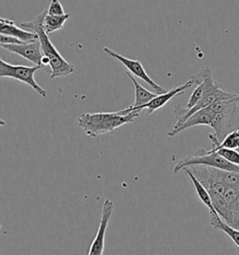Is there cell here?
Instances as JSON below:
<instances>
[{"label": "cell", "mask_w": 239, "mask_h": 255, "mask_svg": "<svg viewBox=\"0 0 239 255\" xmlns=\"http://www.w3.org/2000/svg\"><path fill=\"white\" fill-rule=\"evenodd\" d=\"M236 100H237V102H238V104L239 105V95L237 96V98H236Z\"/></svg>", "instance_id": "26"}, {"label": "cell", "mask_w": 239, "mask_h": 255, "mask_svg": "<svg viewBox=\"0 0 239 255\" xmlns=\"http://www.w3.org/2000/svg\"><path fill=\"white\" fill-rule=\"evenodd\" d=\"M70 14L65 13L64 15H50L48 12L43 19V28L47 34L53 33L64 27V24L69 19Z\"/></svg>", "instance_id": "16"}, {"label": "cell", "mask_w": 239, "mask_h": 255, "mask_svg": "<svg viewBox=\"0 0 239 255\" xmlns=\"http://www.w3.org/2000/svg\"><path fill=\"white\" fill-rule=\"evenodd\" d=\"M217 152H219L222 156L227 159L229 162H231L235 165H239V152L238 150L234 149H221Z\"/></svg>", "instance_id": "22"}, {"label": "cell", "mask_w": 239, "mask_h": 255, "mask_svg": "<svg viewBox=\"0 0 239 255\" xmlns=\"http://www.w3.org/2000/svg\"><path fill=\"white\" fill-rule=\"evenodd\" d=\"M114 210V205L111 199H106L103 204L102 212H101V219L100 225L97 230V235L93 240L91 247H90L88 255H99L104 254L105 250V237H106V230L109 226V223Z\"/></svg>", "instance_id": "9"}, {"label": "cell", "mask_w": 239, "mask_h": 255, "mask_svg": "<svg viewBox=\"0 0 239 255\" xmlns=\"http://www.w3.org/2000/svg\"><path fill=\"white\" fill-rule=\"evenodd\" d=\"M183 170L185 171V174L190 177V179H191L193 184H194V189L196 190V193H197V195L199 196L200 200L208 207L209 212L216 211V210H214L213 206H212V202H211V198H210L209 191L202 185L201 183L199 182V180L194 177V174L191 172L190 170H188L187 168H183Z\"/></svg>", "instance_id": "17"}, {"label": "cell", "mask_w": 239, "mask_h": 255, "mask_svg": "<svg viewBox=\"0 0 239 255\" xmlns=\"http://www.w3.org/2000/svg\"><path fill=\"white\" fill-rule=\"evenodd\" d=\"M194 84H195V81H194V78L192 77L188 82L182 84V85H179L176 88H173L171 90L167 91L164 94H161V95H157V97L151 99L149 102H148L147 104L145 105L140 106V107H137V108H134V109H124V110H121L120 111L122 114H126V113H131V112H134V111H137V112H141L142 110L144 109H147V114L150 115L152 113H154L157 110H160L161 108H163L164 105H166L171 99L177 97V96H180V95H183L184 92L191 88Z\"/></svg>", "instance_id": "7"}, {"label": "cell", "mask_w": 239, "mask_h": 255, "mask_svg": "<svg viewBox=\"0 0 239 255\" xmlns=\"http://www.w3.org/2000/svg\"><path fill=\"white\" fill-rule=\"evenodd\" d=\"M184 168L194 174V177L209 191V194L224 195L227 184L221 177V169L206 165H188Z\"/></svg>", "instance_id": "5"}, {"label": "cell", "mask_w": 239, "mask_h": 255, "mask_svg": "<svg viewBox=\"0 0 239 255\" xmlns=\"http://www.w3.org/2000/svg\"><path fill=\"white\" fill-rule=\"evenodd\" d=\"M214 112L210 109V107L202 109L200 111L192 114L183 125H181L179 128H173L171 131L168 133L169 136H175L179 133L183 132L188 128H193L195 126H208L210 127L211 125V118L214 114Z\"/></svg>", "instance_id": "12"}, {"label": "cell", "mask_w": 239, "mask_h": 255, "mask_svg": "<svg viewBox=\"0 0 239 255\" xmlns=\"http://www.w3.org/2000/svg\"><path fill=\"white\" fill-rule=\"evenodd\" d=\"M126 75L130 79V81L134 83V94H135L134 105L130 106L127 109L131 110V109H134V108L145 105V104H147L148 102H149L151 99H153L155 97H157L158 94H156V93H151V92H149L147 89H145L142 85H140L139 83L136 82V80L134 79V76L132 75L129 71H126Z\"/></svg>", "instance_id": "14"}, {"label": "cell", "mask_w": 239, "mask_h": 255, "mask_svg": "<svg viewBox=\"0 0 239 255\" xmlns=\"http://www.w3.org/2000/svg\"><path fill=\"white\" fill-rule=\"evenodd\" d=\"M1 228H2V227H1V225H0V230H1Z\"/></svg>", "instance_id": "28"}, {"label": "cell", "mask_w": 239, "mask_h": 255, "mask_svg": "<svg viewBox=\"0 0 239 255\" xmlns=\"http://www.w3.org/2000/svg\"><path fill=\"white\" fill-rule=\"evenodd\" d=\"M192 165H206L213 166L222 170L239 173V165H235L222 156L219 152L207 153L205 149H199L193 155H188L178 162L174 167V173L177 174L184 167Z\"/></svg>", "instance_id": "3"}, {"label": "cell", "mask_w": 239, "mask_h": 255, "mask_svg": "<svg viewBox=\"0 0 239 255\" xmlns=\"http://www.w3.org/2000/svg\"><path fill=\"white\" fill-rule=\"evenodd\" d=\"M221 149H234V150L239 149V128L230 132L224 137L222 143L219 146H217L216 148L209 150H206V152L207 153L216 152Z\"/></svg>", "instance_id": "18"}, {"label": "cell", "mask_w": 239, "mask_h": 255, "mask_svg": "<svg viewBox=\"0 0 239 255\" xmlns=\"http://www.w3.org/2000/svg\"><path fill=\"white\" fill-rule=\"evenodd\" d=\"M48 14L50 15H64L65 10L60 2V0H51L50 7L47 9Z\"/></svg>", "instance_id": "23"}, {"label": "cell", "mask_w": 239, "mask_h": 255, "mask_svg": "<svg viewBox=\"0 0 239 255\" xmlns=\"http://www.w3.org/2000/svg\"><path fill=\"white\" fill-rule=\"evenodd\" d=\"M47 13V9L42 13L36 17L34 20L29 22H23L20 24V27L23 29H28L35 32L37 35V38L41 47L42 54L47 56L50 60V78L53 80L56 78L66 77L74 73L75 68L73 65L68 63L57 51V49L52 44V41L48 37V34L45 32L43 28V19L45 14Z\"/></svg>", "instance_id": "2"}, {"label": "cell", "mask_w": 239, "mask_h": 255, "mask_svg": "<svg viewBox=\"0 0 239 255\" xmlns=\"http://www.w3.org/2000/svg\"><path fill=\"white\" fill-rule=\"evenodd\" d=\"M212 206L214 210H216L217 213L220 215V217L226 222L228 218V211H229V204L226 202L222 195H216V194H209Z\"/></svg>", "instance_id": "19"}, {"label": "cell", "mask_w": 239, "mask_h": 255, "mask_svg": "<svg viewBox=\"0 0 239 255\" xmlns=\"http://www.w3.org/2000/svg\"><path fill=\"white\" fill-rule=\"evenodd\" d=\"M0 48H3L10 53L18 54L22 58L30 61L34 65L39 66L41 68L42 52L39 40L37 39L33 42H22V43H0Z\"/></svg>", "instance_id": "10"}, {"label": "cell", "mask_w": 239, "mask_h": 255, "mask_svg": "<svg viewBox=\"0 0 239 255\" xmlns=\"http://www.w3.org/2000/svg\"><path fill=\"white\" fill-rule=\"evenodd\" d=\"M6 125V123H5V121L3 120V119H1L0 118V127H4Z\"/></svg>", "instance_id": "25"}, {"label": "cell", "mask_w": 239, "mask_h": 255, "mask_svg": "<svg viewBox=\"0 0 239 255\" xmlns=\"http://www.w3.org/2000/svg\"><path fill=\"white\" fill-rule=\"evenodd\" d=\"M210 213V224L217 230H222L223 232L225 233L230 237V239L233 240V242L237 245V247L239 248V230L232 227L230 225H227L220 215L217 213V211L214 212H209Z\"/></svg>", "instance_id": "15"}, {"label": "cell", "mask_w": 239, "mask_h": 255, "mask_svg": "<svg viewBox=\"0 0 239 255\" xmlns=\"http://www.w3.org/2000/svg\"><path fill=\"white\" fill-rule=\"evenodd\" d=\"M239 195V189L227 185V187H226L225 191H224V195H222V196L224 197V200L229 204V203L232 202Z\"/></svg>", "instance_id": "24"}, {"label": "cell", "mask_w": 239, "mask_h": 255, "mask_svg": "<svg viewBox=\"0 0 239 255\" xmlns=\"http://www.w3.org/2000/svg\"><path fill=\"white\" fill-rule=\"evenodd\" d=\"M0 33L10 37H14L23 42H33L38 39L35 32H29L22 27H18L17 25H15L13 21L8 19L0 21Z\"/></svg>", "instance_id": "13"}, {"label": "cell", "mask_w": 239, "mask_h": 255, "mask_svg": "<svg viewBox=\"0 0 239 255\" xmlns=\"http://www.w3.org/2000/svg\"><path fill=\"white\" fill-rule=\"evenodd\" d=\"M3 20H5V19H4V18H1V17H0V21H3Z\"/></svg>", "instance_id": "27"}, {"label": "cell", "mask_w": 239, "mask_h": 255, "mask_svg": "<svg viewBox=\"0 0 239 255\" xmlns=\"http://www.w3.org/2000/svg\"><path fill=\"white\" fill-rule=\"evenodd\" d=\"M104 52L107 53L108 55H110L112 58L116 59V60L119 61L120 63H121L125 68H127V70L133 74V75L141 79L142 81H144L145 83H148L149 86L155 91V93L158 95H161V94H164L165 92H167V90L162 87L161 85L157 84L150 77H149L144 67L142 66L140 61L138 60H133V59H129L127 57H124L122 55H120L118 53H116L115 51H113L112 49L108 48V47H105Z\"/></svg>", "instance_id": "8"}, {"label": "cell", "mask_w": 239, "mask_h": 255, "mask_svg": "<svg viewBox=\"0 0 239 255\" xmlns=\"http://www.w3.org/2000/svg\"><path fill=\"white\" fill-rule=\"evenodd\" d=\"M221 177L224 182L233 187L237 188L239 190V173L231 172L221 169Z\"/></svg>", "instance_id": "21"}, {"label": "cell", "mask_w": 239, "mask_h": 255, "mask_svg": "<svg viewBox=\"0 0 239 255\" xmlns=\"http://www.w3.org/2000/svg\"><path fill=\"white\" fill-rule=\"evenodd\" d=\"M139 113L134 111L122 114L117 113H84L78 119V125L87 136L96 138L99 135L113 133L115 129L133 123L139 117Z\"/></svg>", "instance_id": "1"}, {"label": "cell", "mask_w": 239, "mask_h": 255, "mask_svg": "<svg viewBox=\"0 0 239 255\" xmlns=\"http://www.w3.org/2000/svg\"><path fill=\"white\" fill-rule=\"evenodd\" d=\"M238 95L232 94L230 92L224 91L222 87L219 88L216 92H214L213 94L209 95L206 98H202L201 100L195 104V105L191 108V109H187V108H182L181 106H176L174 109V115L176 117L177 123L175 125V127L173 128H178L183 125L185 123V121L194 113L200 111L202 109L208 108L210 105H212L213 103L218 102V101H222V100H227V99H232L235 98Z\"/></svg>", "instance_id": "6"}, {"label": "cell", "mask_w": 239, "mask_h": 255, "mask_svg": "<svg viewBox=\"0 0 239 255\" xmlns=\"http://www.w3.org/2000/svg\"><path fill=\"white\" fill-rule=\"evenodd\" d=\"M225 223L239 230V195L229 203L228 218Z\"/></svg>", "instance_id": "20"}, {"label": "cell", "mask_w": 239, "mask_h": 255, "mask_svg": "<svg viewBox=\"0 0 239 255\" xmlns=\"http://www.w3.org/2000/svg\"><path fill=\"white\" fill-rule=\"evenodd\" d=\"M41 67L35 65L34 67H26L22 65H11L0 58V78H10L17 82L29 85L41 98H46L47 92L37 84L35 80V73Z\"/></svg>", "instance_id": "4"}, {"label": "cell", "mask_w": 239, "mask_h": 255, "mask_svg": "<svg viewBox=\"0 0 239 255\" xmlns=\"http://www.w3.org/2000/svg\"><path fill=\"white\" fill-rule=\"evenodd\" d=\"M239 108H234L228 111L219 112L213 114L211 118L210 128L214 130L215 137L218 142L222 143L224 137L232 132V127L235 124V120L239 113Z\"/></svg>", "instance_id": "11"}]
</instances>
